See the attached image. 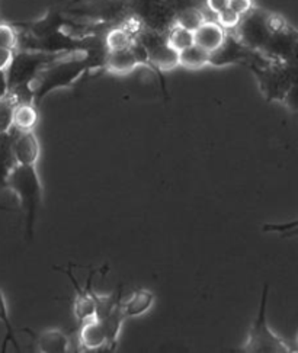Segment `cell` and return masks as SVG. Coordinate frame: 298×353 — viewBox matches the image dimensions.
Instances as JSON below:
<instances>
[{"mask_svg": "<svg viewBox=\"0 0 298 353\" xmlns=\"http://www.w3.org/2000/svg\"><path fill=\"white\" fill-rule=\"evenodd\" d=\"M105 46H99L85 51L63 54L46 65L31 85L34 105L38 106L54 90L74 86L88 72L105 69Z\"/></svg>", "mask_w": 298, "mask_h": 353, "instance_id": "cell-1", "label": "cell"}, {"mask_svg": "<svg viewBox=\"0 0 298 353\" xmlns=\"http://www.w3.org/2000/svg\"><path fill=\"white\" fill-rule=\"evenodd\" d=\"M63 54H50L43 51L19 50L13 51L12 61L8 67V80L10 93L19 103H34L31 85L43 72L46 65L57 60Z\"/></svg>", "mask_w": 298, "mask_h": 353, "instance_id": "cell-2", "label": "cell"}, {"mask_svg": "<svg viewBox=\"0 0 298 353\" xmlns=\"http://www.w3.org/2000/svg\"><path fill=\"white\" fill-rule=\"evenodd\" d=\"M6 188H9L19 199L21 207L26 214V236L32 239L37 212L41 208L44 199V188L37 166H13L8 176Z\"/></svg>", "mask_w": 298, "mask_h": 353, "instance_id": "cell-3", "label": "cell"}, {"mask_svg": "<svg viewBox=\"0 0 298 353\" xmlns=\"http://www.w3.org/2000/svg\"><path fill=\"white\" fill-rule=\"evenodd\" d=\"M268 102H282L290 88L298 83V63L278 61L266 57L249 65Z\"/></svg>", "mask_w": 298, "mask_h": 353, "instance_id": "cell-4", "label": "cell"}, {"mask_svg": "<svg viewBox=\"0 0 298 353\" xmlns=\"http://www.w3.org/2000/svg\"><path fill=\"white\" fill-rule=\"evenodd\" d=\"M268 295H269V285L265 283L264 291H262V300H261V305H259V313H257V317L249 330L246 343L241 347L243 352H255V353H288V352H291L290 346L269 327L268 319H266Z\"/></svg>", "mask_w": 298, "mask_h": 353, "instance_id": "cell-5", "label": "cell"}, {"mask_svg": "<svg viewBox=\"0 0 298 353\" xmlns=\"http://www.w3.org/2000/svg\"><path fill=\"white\" fill-rule=\"evenodd\" d=\"M233 34L250 50L262 52L272 35L269 28V12L253 6L246 15L241 17Z\"/></svg>", "mask_w": 298, "mask_h": 353, "instance_id": "cell-6", "label": "cell"}, {"mask_svg": "<svg viewBox=\"0 0 298 353\" xmlns=\"http://www.w3.org/2000/svg\"><path fill=\"white\" fill-rule=\"evenodd\" d=\"M264 54L261 51H255L246 47L241 41L233 34L227 32L223 44L215 51L210 52L208 64L214 67H224L233 64H243L249 67L252 63L261 60Z\"/></svg>", "mask_w": 298, "mask_h": 353, "instance_id": "cell-7", "label": "cell"}, {"mask_svg": "<svg viewBox=\"0 0 298 353\" xmlns=\"http://www.w3.org/2000/svg\"><path fill=\"white\" fill-rule=\"evenodd\" d=\"M12 154L17 165L37 166L41 156V145L34 131H17L12 139Z\"/></svg>", "mask_w": 298, "mask_h": 353, "instance_id": "cell-8", "label": "cell"}, {"mask_svg": "<svg viewBox=\"0 0 298 353\" xmlns=\"http://www.w3.org/2000/svg\"><path fill=\"white\" fill-rule=\"evenodd\" d=\"M64 274L70 278L74 291H76V298H74V316L77 321L82 324L85 321H89L92 319H97V304H95L93 300V274L89 276L86 288H82L77 283L74 275L72 274V270H64Z\"/></svg>", "mask_w": 298, "mask_h": 353, "instance_id": "cell-9", "label": "cell"}, {"mask_svg": "<svg viewBox=\"0 0 298 353\" xmlns=\"http://www.w3.org/2000/svg\"><path fill=\"white\" fill-rule=\"evenodd\" d=\"M23 26L26 28V32H28L31 37L44 38V37L57 32V31L73 28L74 25H72V22L63 15L61 10L50 9L46 13V17H43L41 19H38L31 23H23Z\"/></svg>", "mask_w": 298, "mask_h": 353, "instance_id": "cell-10", "label": "cell"}, {"mask_svg": "<svg viewBox=\"0 0 298 353\" xmlns=\"http://www.w3.org/2000/svg\"><path fill=\"white\" fill-rule=\"evenodd\" d=\"M148 59H150V64L153 67L155 73L157 74L161 89H163V93L168 94L166 92V83L161 72H172L173 69L179 65V51H176L172 48L168 43L160 44L152 50H148Z\"/></svg>", "mask_w": 298, "mask_h": 353, "instance_id": "cell-11", "label": "cell"}, {"mask_svg": "<svg viewBox=\"0 0 298 353\" xmlns=\"http://www.w3.org/2000/svg\"><path fill=\"white\" fill-rule=\"evenodd\" d=\"M79 342L85 350L106 349V333L98 319L82 323L79 332Z\"/></svg>", "mask_w": 298, "mask_h": 353, "instance_id": "cell-12", "label": "cell"}, {"mask_svg": "<svg viewBox=\"0 0 298 353\" xmlns=\"http://www.w3.org/2000/svg\"><path fill=\"white\" fill-rule=\"evenodd\" d=\"M226 34L227 32L221 28L217 21H206L194 32L195 44L208 52H212L223 44Z\"/></svg>", "mask_w": 298, "mask_h": 353, "instance_id": "cell-13", "label": "cell"}, {"mask_svg": "<svg viewBox=\"0 0 298 353\" xmlns=\"http://www.w3.org/2000/svg\"><path fill=\"white\" fill-rule=\"evenodd\" d=\"M126 319L127 317L123 311V305H121V298H119L117 304L114 305V308L110 311V314L99 320L103 325L105 333H106V349L108 350H115L118 339H119V333H121V327H123V323Z\"/></svg>", "mask_w": 298, "mask_h": 353, "instance_id": "cell-14", "label": "cell"}, {"mask_svg": "<svg viewBox=\"0 0 298 353\" xmlns=\"http://www.w3.org/2000/svg\"><path fill=\"white\" fill-rule=\"evenodd\" d=\"M140 64L135 60L134 54L130 48L106 51L105 56V69L115 74H128L137 69Z\"/></svg>", "mask_w": 298, "mask_h": 353, "instance_id": "cell-15", "label": "cell"}, {"mask_svg": "<svg viewBox=\"0 0 298 353\" xmlns=\"http://www.w3.org/2000/svg\"><path fill=\"white\" fill-rule=\"evenodd\" d=\"M37 347L43 353L69 352V336L59 329H48L37 336Z\"/></svg>", "mask_w": 298, "mask_h": 353, "instance_id": "cell-16", "label": "cell"}, {"mask_svg": "<svg viewBox=\"0 0 298 353\" xmlns=\"http://www.w3.org/2000/svg\"><path fill=\"white\" fill-rule=\"evenodd\" d=\"M155 294L148 290L134 291L128 300L121 303L126 317H140L147 313L155 304Z\"/></svg>", "mask_w": 298, "mask_h": 353, "instance_id": "cell-17", "label": "cell"}, {"mask_svg": "<svg viewBox=\"0 0 298 353\" xmlns=\"http://www.w3.org/2000/svg\"><path fill=\"white\" fill-rule=\"evenodd\" d=\"M39 114L34 103H18L13 114V128L17 131H34L38 124Z\"/></svg>", "mask_w": 298, "mask_h": 353, "instance_id": "cell-18", "label": "cell"}, {"mask_svg": "<svg viewBox=\"0 0 298 353\" xmlns=\"http://www.w3.org/2000/svg\"><path fill=\"white\" fill-rule=\"evenodd\" d=\"M208 60H210V52L197 44L179 52V65L189 70L201 69V67L208 64Z\"/></svg>", "mask_w": 298, "mask_h": 353, "instance_id": "cell-19", "label": "cell"}, {"mask_svg": "<svg viewBox=\"0 0 298 353\" xmlns=\"http://www.w3.org/2000/svg\"><path fill=\"white\" fill-rule=\"evenodd\" d=\"M134 35L130 34L123 25L115 26V28L106 32L103 38V44L106 51H117V50H126L130 48L134 41Z\"/></svg>", "mask_w": 298, "mask_h": 353, "instance_id": "cell-20", "label": "cell"}, {"mask_svg": "<svg viewBox=\"0 0 298 353\" xmlns=\"http://www.w3.org/2000/svg\"><path fill=\"white\" fill-rule=\"evenodd\" d=\"M206 21H207L206 15L197 6L182 9L176 13L175 17V25H179L182 28L191 32H195Z\"/></svg>", "mask_w": 298, "mask_h": 353, "instance_id": "cell-21", "label": "cell"}, {"mask_svg": "<svg viewBox=\"0 0 298 353\" xmlns=\"http://www.w3.org/2000/svg\"><path fill=\"white\" fill-rule=\"evenodd\" d=\"M166 39L168 44L175 48L176 51H183L186 48H189L191 46L195 44V38H194V32L188 31L179 25H172L169 31L166 32Z\"/></svg>", "mask_w": 298, "mask_h": 353, "instance_id": "cell-22", "label": "cell"}, {"mask_svg": "<svg viewBox=\"0 0 298 353\" xmlns=\"http://www.w3.org/2000/svg\"><path fill=\"white\" fill-rule=\"evenodd\" d=\"M18 103V99L10 92L0 99V134H8L13 130V114Z\"/></svg>", "mask_w": 298, "mask_h": 353, "instance_id": "cell-23", "label": "cell"}, {"mask_svg": "<svg viewBox=\"0 0 298 353\" xmlns=\"http://www.w3.org/2000/svg\"><path fill=\"white\" fill-rule=\"evenodd\" d=\"M0 321L3 323L5 330H6L5 342H3L2 350H3V352L6 350V346H8L9 342H12L13 346H15L17 349H19V345H18V342H17V339H15V329H13V325H12V323H10V319H9L6 298H5L3 292H2V290H0Z\"/></svg>", "mask_w": 298, "mask_h": 353, "instance_id": "cell-24", "label": "cell"}, {"mask_svg": "<svg viewBox=\"0 0 298 353\" xmlns=\"http://www.w3.org/2000/svg\"><path fill=\"white\" fill-rule=\"evenodd\" d=\"M18 32L12 25L0 22V47L15 51L18 48Z\"/></svg>", "mask_w": 298, "mask_h": 353, "instance_id": "cell-25", "label": "cell"}, {"mask_svg": "<svg viewBox=\"0 0 298 353\" xmlns=\"http://www.w3.org/2000/svg\"><path fill=\"white\" fill-rule=\"evenodd\" d=\"M215 17H217L215 21L219 22V25L221 26V28L226 32H233L237 28V25H239L240 19H241V17L237 15V13L235 10L230 9V8H227L226 10H223L220 13H217Z\"/></svg>", "mask_w": 298, "mask_h": 353, "instance_id": "cell-26", "label": "cell"}, {"mask_svg": "<svg viewBox=\"0 0 298 353\" xmlns=\"http://www.w3.org/2000/svg\"><path fill=\"white\" fill-rule=\"evenodd\" d=\"M281 103H284V106H286L290 112L298 115V83L290 88Z\"/></svg>", "mask_w": 298, "mask_h": 353, "instance_id": "cell-27", "label": "cell"}, {"mask_svg": "<svg viewBox=\"0 0 298 353\" xmlns=\"http://www.w3.org/2000/svg\"><path fill=\"white\" fill-rule=\"evenodd\" d=\"M228 8L235 10L237 15L243 17L253 8V0H230Z\"/></svg>", "mask_w": 298, "mask_h": 353, "instance_id": "cell-28", "label": "cell"}, {"mask_svg": "<svg viewBox=\"0 0 298 353\" xmlns=\"http://www.w3.org/2000/svg\"><path fill=\"white\" fill-rule=\"evenodd\" d=\"M295 225H298V220L290 221V223H284V224H266V225H264L262 230L266 233H279L281 234V233L287 232V230H290Z\"/></svg>", "mask_w": 298, "mask_h": 353, "instance_id": "cell-29", "label": "cell"}, {"mask_svg": "<svg viewBox=\"0 0 298 353\" xmlns=\"http://www.w3.org/2000/svg\"><path fill=\"white\" fill-rule=\"evenodd\" d=\"M230 5V0H207V8L210 12L212 13H220L223 10H226Z\"/></svg>", "mask_w": 298, "mask_h": 353, "instance_id": "cell-30", "label": "cell"}, {"mask_svg": "<svg viewBox=\"0 0 298 353\" xmlns=\"http://www.w3.org/2000/svg\"><path fill=\"white\" fill-rule=\"evenodd\" d=\"M12 57H13L12 50L0 47V70H8V67L12 61Z\"/></svg>", "mask_w": 298, "mask_h": 353, "instance_id": "cell-31", "label": "cell"}, {"mask_svg": "<svg viewBox=\"0 0 298 353\" xmlns=\"http://www.w3.org/2000/svg\"><path fill=\"white\" fill-rule=\"evenodd\" d=\"M9 80H8V73L6 70H0V99L5 98L6 94H9Z\"/></svg>", "mask_w": 298, "mask_h": 353, "instance_id": "cell-32", "label": "cell"}, {"mask_svg": "<svg viewBox=\"0 0 298 353\" xmlns=\"http://www.w3.org/2000/svg\"><path fill=\"white\" fill-rule=\"evenodd\" d=\"M281 236H282V237H298V225H295V227L287 230V232L281 233Z\"/></svg>", "mask_w": 298, "mask_h": 353, "instance_id": "cell-33", "label": "cell"}, {"mask_svg": "<svg viewBox=\"0 0 298 353\" xmlns=\"http://www.w3.org/2000/svg\"><path fill=\"white\" fill-rule=\"evenodd\" d=\"M0 210H3V211H10V208H9V207L2 205V203H0Z\"/></svg>", "mask_w": 298, "mask_h": 353, "instance_id": "cell-34", "label": "cell"}, {"mask_svg": "<svg viewBox=\"0 0 298 353\" xmlns=\"http://www.w3.org/2000/svg\"><path fill=\"white\" fill-rule=\"evenodd\" d=\"M79 2V0H74V3H77Z\"/></svg>", "mask_w": 298, "mask_h": 353, "instance_id": "cell-35", "label": "cell"}, {"mask_svg": "<svg viewBox=\"0 0 298 353\" xmlns=\"http://www.w3.org/2000/svg\"><path fill=\"white\" fill-rule=\"evenodd\" d=\"M297 63H298V59H297Z\"/></svg>", "mask_w": 298, "mask_h": 353, "instance_id": "cell-36", "label": "cell"}]
</instances>
